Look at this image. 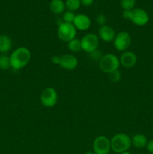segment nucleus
Instances as JSON below:
<instances>
[{
	"label": "nucleus",
	"mask_w": 153,
	"mask_h": 154,
	"mask_svg": "<svg viewBox=\"0 0 153 154\" xmlns=\"http://www.w3.org/2000/svg\"><path fill=\"white\" fill-rule=\"evenodd\" d=\"M32 54L29 50L26 47H20L10 54V68L14 70H20L28 64Z\"/></svg>",
	"instance_id": "nucleus-1"
},
{
	"label": "nucleus",
	"mask_w": 153,
	"mask_h": 154,
	"mask_svg": "<svg viewBox=\"0 0 153 154\" xmlns=\"http://www.w3.org/2000/svg\"><path fill=\"white\" fill-rule=\"evenodd\" d=\"M111 150L116 153L128 151L131 147V138L123 132L117 133L110 140Z\"/></svg>",
	"instance_id": "nucleus-2"
},
{
	"label": "nucleus",
	"mask_w": 153,
	"mask_h": 154,
	"mask_svg": "<svg viewBox=\"0 0 153 154\" xmlns=\"http://www.w3.org/2000/svg\"><path fill=\"white\" fill-rule=\"evenodd\" d=\"M120 66L119 59L116 56L109 53L102 56L99 60V68L105 74H108L118 70Z\"/></svg>",
	"instance_id": "nucleus-3"
},
{
	"label": "nucleus",
	"mask_w": 153,
	"mask_h": 154,
	"mask_svg": "<svg viewBox=\"0 0 153 154\" xmlns=\"http://www.w3.org/2000/svg\"><path fill=\"white\" fill-rule=\"evenodd\" d=\"M57 35L63 42H69L76 38V29L73 23L62 22L57 29Z\"/></svg>",
	"instance_id": "nucleus-4"
},
{
	"label": "nucleus",
	"mask_w": 153,
	"mask_h": 154,
	"mask_svg": "<svg viewBox=\"0 0 153 154\" xmlns=\"http://www.w3.org/2000/svg\"><path fill=\"white\" fill-rule=\"evenodd\" d=\"M58 93L52 87H46L40 94V99L42 105L46 108H52L58 102Z\"/></svg>",
	"instance_id": "nucleus-5"
},
{
	"label": "nucleus",
	"mask_w": 153,
	"mask_h": 154,
	"mask_svg": "<svg viewBox=\"0 0 153 154\" xmlns=\"http://www.w3.org/2000/svg\"><path fill=\"white\" fill-rule=\"evenodd\" d=\"M99 37L94 33H88L80 39L82 50L90 54L96 51L99 45Z\"/></svg>",
	"instance_id": "nucleus-6"
},
{
	"label": "nucleus",
	"mask_w": 153,
	"mask_h": 154,
	"mask_svg": "<svg viewBox=\"0 0 153 154\" xmlns=\"http://www.w3.org/2000/svg\"><path fill=\"white\" fill-rule=\"evenodd\" d=\"M113 45L118 51L124 52L131 45V36L128 32L122 31L116 35Z\"/></svg>",
	"instance_id": "nucleus-7"
},
{
	"label": "nucleus",
	"mask_w": 153,
	"mask_h": 154,
	"mask_svg": "<svg viewBox=\"0 0 153 154\" xmlns=\"http://www.w3.org/2000/svg\"><path fill=\"white\" fill-rule=\"evenodd\" d=\"M111 150L110 140L105 135H98L93 142L94 154H109Z\"/></svg>",
	"instance_id": "nucleus-8"
},
{
	"label": "nucleus",
	"mask_w": 153,
	"mask_h": 154,
	"mask_svg": "<svg viewBox=\"0 0 153 154\" xmlns=\"http://www.w3.org/2000/svg\"><path fill=\"white\" fill-rule=\"evenodd\" d=\"M130 20L137 26H144L149 21V15L148 12L144 9L136 8L131 10Z\"/></svg>",
	"instance_id": "nucleus-9"
},
{
	"label": "nucleus",
	"mask_w": 153,
	"mask_h": 154,
	"mask_svg": "<svg viewBox=\"0 0 153 154\" xmlns=\"http://www.w3.org/2000/svg\"><path fill=\"white\" fill-rule=\"evenodd\" d=\"M120 66L126 69H130L136 66L137 63V57L133 51H124L119 58Z\"/></svg>",
	"instance_id": "nucleus-10"
},
{
	"label": "nucleus",
	"mask_w": 153,
	"mask_h": 154,
	"mask_svg": "<svg viewBox=\"0 0 153 154\" xmlns=\"http://www.w3.org/2000/svg\"><path fill=\"white\" fill-rule=\"evenodd\" d=\"M73 24L76 30L86 31L91 26L92 21L88 15L84 14H79L75 16Z\"/></svg>",
	"instance_id": "nucleus-11"
},
{
	"label": "nucleus",
	"mask_w": 153,
	"mask_h": 154,
	"mask_svg": "<svg viewBox=\"0 0 153 154\" xmlns=\"http://www.w3.org/2000/svg\"><path fill=\"white\" fill-rule=\"evenodd\" d=\"M59 66L65 70H74L77 67L78 60L73 54H64L61 56Z\"/></svg>",
	"instance_id": "nucleus-12"
},
{
	"label": "nucleus",
	"mask_w": 153,
	"mask_h": 154,
	"mask_svg": "<svg viewBox=\"0 0 153 154\" xmlns=\"http://www.w3.org/2000/svg\"><path fill=\"white\" fill-rule=\"evenodd\" d=\"M116 32L114 31L112 27L109 26L104 25L103 26H100L98 30V37L99 38L101 39L103 42H113L114 38L116 37Z\"/></svg>",
	"instance_id": "nucleus-13"
},
{
	"label": "nucleus",
	"mask_w": 153,
	"mask_h": 154,
	"mask_svg": "<svg viewBox=\"0 0 153 154\" xmlns=\"http://www.w3.org/2000/svg\"><path fill=\"white\" fill-rule=\"evenodd\" d=\"M148 139L146 136L143 134L137 133L133 135L131 138V144L134 147L137 149H142L146 147L148 143Z\"/></svg>",
	"instance_id": "nucleus-14"
},
{
	"label": "nucleus",
	"mask_w": 153,
	"mask_h": 154,
	"mask_svg": "<svg viewBox=\"0 0 153 154\" xmlns=\"http://www.w3.org/2000/svg\"><path fill=\"white\" fill-rule=\"evenodd\" d=\"M65 9V4L63 0H52L50 3V10L55 14H63Z\"/></svg>",
	"instance_id": "nucleus-15"
},
{
	"label": "nucleus",
	"mask_w": 153,
	"mask_h": 154,
	"mask_svg": "<svg viewBox=\"0 0 153 154\" xmlns=\"http://www.w3.org/2000/svg\"><path fill=\"white\" fill-rule=\"evenodd\" d=\"M12 48L11 38L6 35H0V53L5 54Z\"/></svg>",
	"instance_id": "nucleus-16"
},
{
	"label": "nucleus",
	"mask_w": 153,
	"mask_h": 154,
	"mask_svg": "<svg viewBox=\"0 0 153 154\" xmlns=\"http://www.w3.org/2000/svg\"><path fill=\"white\" fill-rule=\"evenodd\" d=\"M68 48L69 51L74 53H77L82 50V47H81V42L80 39L78 38H74L73 40L70 41L68 42Z\"/></svg>",
	"instance_id": "nucleus-17"
},
{
	"label": "nucleus",
	"mask_w": 153,
	"mask_h": 154,
	"mask_svg": "<svg viewBox=\"0 0 153 154\" xmlns=\"http://www.w3.org/2000/svg\"><path fill=\"white\" fill-rule=\"evenodd\" d=\"M65 8L67 11L74 12L80 8L81 5L80 0H66L64 2Z\"/></svg>",
	"instance_id": "nucleus-18"
},
{
	"label": "nucleus",
	"mask_w": 153,
	"mask_h": 154,
	"mask_svg": "<svg viewBox=\"0 0 153 154\" xmlns=\"http://www.w3.org/2000/svg\"><path fill=\"white\" fill-rule=\"evenodd\" d=\"M10 68V58L7 55L2 54L0 55V69L7 70Z\"/></svg>",
	"instance_id": "nucleus-19"
},
{
	"label": "nucleus",
	"mask_w": 153,
	"mask_h": 154,
	"mask_svg": "<svg viewBox=\"0 0 153 154\" xmlns=\"http://www.w3.org/2000/svg\"><path fill=\"white\" fill-rule=\"evenodd\" d=\"M136 0H121L120 5L123 10H133L136 5Z\"/></svg>",
	"instance_id": "nucleus-20"
},
{
	"label": "nucleus",
	"mask_w": 153,
	"mask_h": 154,
	"mask_svg": "<svg viewBox=\"0 0 153 154\" xmlns=\"http://www.w3.org/2000/svg\"><path fill=\"white\" fill-rule=\"evenodd\" d=\"M75 16H76V14H74V12L70 11H66L62 14L63 22L68 23H73Z\"/></svg>",
	"instance_id": "nucleus-21"
},
{
	"label": "nucleus",
	"mask_w": 153,
	"mask_h": 154,
	"mask_svg": "<svg viewBox=\"0 0 153 154\" xmlns=\"http://www.w3.org/2000/svg\"><path fill=\"white\" fill-rule=\"evenodd\" d=\"M108 75H109L110 80L112 82L114 83L118 82L122 78V74L118 70L111 72V73H110Z\"/></svg>",
	"instance_id": "nucleus-22"
},
{
	"label": "nucleus",
	"mask_w": 153,
	"mask_h": 154,
	"mask_svg": "<svg viewBox=\"0 0 153 154\" xmlns=\"http://www.w3.org/2000/svg\"><path fill=\"white\" fill-rule=\"evenodd\" d=\"M96 21H97V23L98 25H100V26H103L105 25L106 22V17L104 14H98L97 16V18H96Z\"/></svg>",
	"instance_id": "nucleus-23"
},
{
	"label": "nucleus",
	"mask_w": 153,
	"mask_h": 154,
	"mask_svg": "<svg viewBox=\"0 0 153 154\" xmlns=\"http://www.w3.org/2000/svg\"><path fill=\"white\" fill-rule=\"evenodd\" d=\"M90 57H91V58L92 59V60H100V58L102 57V55H101V53L99 51H98V49L96 50V51H93V52L90 53Z\"/></svg>",
	"instance_id": "nucleus-24"
},
{
	"label": "nucleus",
	"mask_w": 153,
	"mask_h": 154,
	"mask_svg": "<svg viewBox=\"0 0 153 154\" xmlns=\"http://www.w3.org/2000/svg\"><path fill=\"white\" fill-rule=\"evenodd\" d=\"M146 148L147 151H148V153L153 154V140H150V141H148Z\"/></svg>",
	"instance_id": "nucleus-25"
},
{
	"label": "nucleus",
	"mask_w": 153,
	"mask_h": 154,
	"mask_svg": "<svg viewBox=\"0 0 153 154\" xmlns=\"http://www.w3.org/2000/svg\"><path fill=\"white\" fill-rule=\"evenodd\" d=\"M60 61H61V56L55 55L51 58V62L54 65H59Z\"/></svg>",
	"instance_id": "nucleus-26"
},
{
	"label": "nucleus",
	"mask_w": 153,
	"mask_h": 154,
	"mask_svg": "<svg viewBox=\"0 0 153 154\" xmlns=\"http://www.w3.org/2000/svg\"><path fill=\"white\" fill-rule=\"evenodd\" d=\"M130 16H131V10H123L122 17L124 19L130 20Z\"/></svg>",
	"instance_id": "nucleus-27"
},
{
	"label": "nucleus",
	"mask_w": 153,
	"mask_h": 154,
	"mask_svg": "<svg viewBox=\"0 0 153 154\" xmlns=\"http://www.w3.org/2000/svg\"><path fill=\"white\" fill-rule=\"evenodd\" d=\"M80 2H81V5L88 7V6L92 5L93 4L94 0H80Z\"/></svg>",
	"instance_id": "nucleus-28"
},
{
	"label": "nucleus",
	"mask_w": 153,
	"mask_h": 154,
	"mask_svg": "<svg viewBox=\"0 0 153 154\" xmlns=\"http://www.w3.org/2000/svg\"><path fill=\"white\" fill-rule=\"evenodd\" d=\"M84 154H94V153L93 151H87Z\"/></svg>",
	"instance_id": "nucleus-29"
},
{
	"label": "nucleus",
	"mask_w": 153,
	"mask_h": 154,
	"mask_svg": "<svg viewBox=\"0 0 153 154\" xmlns=\"http://www.w3.org/2000/svg\"><path fill=\"white\" fill-rule=\"evenodd\" d=\"M120 154H131V153H130V152H128V151H126V152H124V153H122Z\"/></svg>",
	"instance_id": "nucleus-30"
}]
</instances>
